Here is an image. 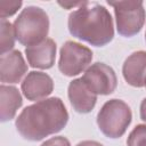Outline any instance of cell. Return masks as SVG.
<instances>
[{
  "instance_id": "12",
  "label": "cell",
  "mask_w": 146,
  "mask_h": 146,
  "mask_svg": "<svg viewBox=\"0 0 146 146\" xmlns=\"http://www.w3.org/2000/svg\"><path fill=\"white\" fill-rule=\"evenodd\" d=\"M122 74L128 84L136 88L144 87L146 79V51L132 52L123 63Z\"/></svg>"
},
{
  "instance_id": "4",
  "label": "cell",
  "mask_w": 146,
  "mask_h": 146,
  "mask_svg": "<svg viewBox=\"0 0 146 146\" xmlns=\"http://www.w3.org/2000/svg\"><path fill=\"white\" fill-rule=\"evenodd\" d=\"M132 120V113L127 103L121 99H110L97 114L99 130L108 138H120L124 135Z\"/></svg>"
},
{
  "instance_id": "9",
  "label": "cell",
  "mask_w": 146,
  "mask_h": 146,
  "mask_svg": "<svg viewBox=\"0 0 146 146\" xmlns=\"http://www.w3.org/2000/svg\"><path fill=\"white\" fill-rule=\"evenodd\" d=\"M27 72L25 63L19 50H11L0 57V80L5 83H18Z\"/></svg>"
},
{
  "instance_id": "15",
  "label": "cell",
  "mask_w": 146,
  "mask_h": 146,
  "mask_svg": "<svg viewBox=\"0 0 146 146\" xmlns=\"http://www.w3.org/2000/svg\"><path fill=\"white\" fill-rule=\"evenodd\" d=\"M127 146H146V124L136 125L129 133Z\"/></svg>"
},
{
  "instance_id": "11",
  "label": "cell",
  "mask_w": 146,
  "mask_h": 146,
  "mask_svg": "<svg viewBox=\"0 0 146 146\" xmlns=\"http://www.w3.org/2000/svg\"><path fill=\"white\" fill-rule=\"evenodd\" d=\"M25 55L30 66L34 68L48 70L55 64L56 43L52 39L47 38L38 44L26 47Z\"/></svg>"
},
{
  "instance_id": "13",
  "label": "cell",
  "mask_w": 146,
  "mask_h": 146,
  "mask_svg": "<svg viewBox=\"0 0 146 146\" xmlns=\"http://www.w3.org/2000/svg\"><path fill=\"white\" fill-rule=\"evenodd\" d=\"M0 110H1V121H10L15 117L17 110L22 106L23 99L16 87L1 84L0 87Z\"/></svg>"
},
{
  "instance_id": "14",
  "label": "cell",
  "mask_w": 146,
  "mask_h": 146,
  "mask_svg": "<svg viewBox=\"0 0 146 146\" xmlns=\"http://www.w3.org/2000/svg\"><path fill=\"white\" fill-rule=\"evenodd\" d=\"M15 31H14V24L8 22L7 19H1V55H5L15 46Z\"/></svg>"
},
{
  "instance_id": "20",
  "label": "cell",
  "mask_w": 146,
  "mask_h": 146,
  "mask_svg": "<svg viewBox=\"0 0 146 146\" xmlns=\"http://www.w3.org/2000/svg\"><path fill=\"white\" fill-rule=\"evenodd\" d=\"M144 87H145V88H146V79H145V86H144Z\"/></svg>"
},
{
  "instance_id": "5",
  "label": "cell",
  "mask_w": 146,
  "mask_h": 146,
  "mask_svg": "<svg viewBox=\"0 0 146 146\" xmlns=\"http://www.w3.org/2000/svg\"><path fill=\"white\" fill-rule=\"evenodd\" d=\"M107 3L114 9L116 30L120 35L130 38L140 32L146 18L143 1H108Z\"/></svg>"
},
{
  "instance_id": "19",
  "label": "cell",
  "mask_w": 146,
  "mask_h": 146,
  "mask_svg": "<svg viewBox=\"0 0 146 146\" xmlns=\"http://www.w3.org/2000/svg\"><path fill=\"white\" fill-rule=\"evenodd\" d=\"M76 146H103V145L95 140H83V141H80Z\"/></svg>"
},
{
  "instance_id": "8",
  "label": "cell",
  "mask_w": 146,
  "mask_h": 146,
  "mask_svg": "<svg viewBox=\"0 0 146 146\" xmlns=\"http://www.w3.org/2000/svg\"><path fill=\"white\" fill-rule=\"evenodd\" d=\"M23 95L32 102L41 100L49 96L54 90V81L50 75L39 71L27 73L21 84Z\"/></svg>"
},
{
  "instance_id": "7",
  "label": "cell",
  "mask_w": 146,
  "mask_h": 146,
  "mask_svg": "<svg viewBox=\"0 0 146 146\" xmlns=\"http://www.w3.org/2000/svg\"><path fill=\"white\" fill-rule=\"evenodd\" d=\"M82 80L96 95H111L117 86V78L114 70L99 62L86 70Z\"/></svg>"
},
{
  "instance_id": "18",
  "label": "cell",
  "mask_w": 146,
  "mask_h": 146,
  "mask_svg": "<svg viewBox=\"0 0 146 146\" xmlns=\"http://www.w3.org/2000/svg\"><path fill=\"white\" fill-rule=\"evenodd\" d=\"M140 119L146 122V98H144L140 104Z\"/></svg>"
},
{
  "instance_id": "21",
  "label": "cell",
  "mask_w": 146,
  "mask_h": 146,
  "mask_svg": "<svg viewBox=\"0 0 146 146\" xmlns=\"http://www.w3.org/2000/svg\"><path fill=\"white\" fill-rule=\"evenodd\" d=\"M145 39H146V33H145Z\"/></svg>"
},
{
  "instance_id": "10",
  "label": "cell",
  "mask_w": 146,
  "mask_h": 146,
  "mask_svg": "<svg viewBox=\"0 0 146 146\" xmlns=\"http://www.w3.org/2000/svg\"><path fill=\"white\" fill-rule=\"evenodd\" d=\"M67 95L73 110L82 114L91 112L97 102V95L89 89L82 78L74 79L70 82Z\"/></svg>"
},
{
  "instance_id": "6",
  "label": "cell",
  "mask_w": 146,
  "mask_h": 146,
  "mask_svg": "<svg viewBox=\"0 0 146 146\" xmlns=\"http://www.w3.org/2000/svg\"><path fill=\"white\" fill-rule=\"evenodd\" d=\"M92 51L75 41H66L59 51L58 68L66 76H74L82 73L91 63Z\"/></svg>"
},
{
  "instance_id": "16",
  "label": "cell",
  "mask_w": 146,
  "mask_h": 146,
  "mask_svg": "<svg viewBox=\"0 0 146 146\" xmlns=\"http://www.w3.org/2000/svg\"><path fill=\"white\" fill-rule=\"evenodd\" d=\"M22 7L21 0H2L0 1V10H1V19H6L9 16H13L19 8Z\"/></svg>"
},
{
  "instance_id": "2",
  "label": "cell",
  "mask_w": 146,
  "mask_h": 146,
  "mask_svg": "<svg viewBox=\"0 0 146 146\" xmlns=\"http://www.w3.org/2000/svg\"><path fill=\"white\" fill-rule=\"evenodd\" d=\"M67 26L74 38L95 47L110 43L114 36L113 18L110 11L97 2L84 1L68 15Z\"/></svg>"
},
{
  "instance_id": "3",
  "label": "cell",
  "mask_w": 146,
  "mask_h": 146,
  "mask_svg": "<svg viewBox=\"0 0 146 146\" xmlns=\"http://www.w3.org/2000/svg\"><path fill=\"white\" fill-rule=\"evenodd\" d=\"M14 31L16 39L23 46L31 47L42 42L49 32L47 13L35 6L24 8L14 22Z\"/></svg>"
},
{
  "instance_id": "17",
  "label": "cell",
  "mask_w": 146,
  "mask_h": 146,
  "mask_svg": "<svg viewBox=\"0 0 146 146\" xmlns=\"http://www.w3.org/2000/svg\"><path fill=\"white\" fill-rule=\"evenodd\" d=\"M41 146H71L70 140L63 136L52 137L41 144Z\"/></svg>"
},
{
  "instance_id": "1",
  "label": "cell",
  "mask_w": 146,
  "mask_h": 146,
  "mask_svg": "<svg viewBox=\"0 0 146 146\" xmlns=\"http://www.w3.org/2000/svg\"><path fill=\"white\" fill-rule=\"evenodd\" d=\"M68 122V113L58 97H50L26 106L15 125L19 135L31 141L41 140L59 132Z\"/></svg>"
}]
</instances>
